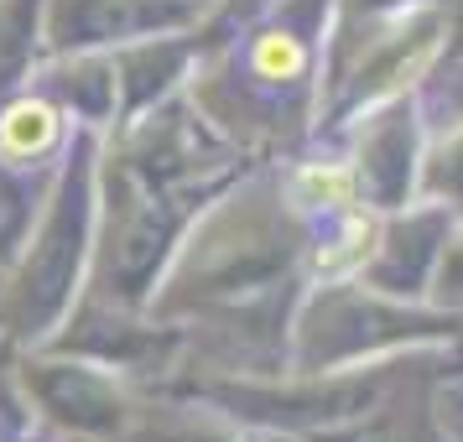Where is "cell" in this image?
<instances>
[{"instance_id":"6da1fadb","label":"cell","mask_w":463,"mask_h":442,"mask_svg":"<svg viewBox=\"0 0 463 442\" xmlns=\"http://www.w3.org/2000/svg\"><path fill=\"white\" fill-rule=\"evenodd\" d=\"M63 141V109L43 94H22L0 109V156L5 162H37Z\"/></svg>"},{"instance_id":"7a4b0ae2","label":"cell","mask_w":463,"mask_h":442,"mask_svg":"<svg viewBox=\"0 0 463 442\" xmlns=\"http://www.w3.org/2000/svg\"><path fill=\"white\" fill-rule=\"evenodd\" d=\"M245 68H250L260 84H302L307 68H313V52H307V42H302L297 32L266 26V32H255L250 47H245Z\"/></svg>"},{"instance_id":"3957f363","label":"cell","mask_w":463,"mask_h":442,"mask_svg":"<svg viewBox=\"0 0 463 442\" xmlns=\"http://www.w3.org/2000/svg\"><path fill=\"white\" fill-rule=\"evenodd\" d=\"M292 203L302 213H317V219L334 224L338 213L354 209V172L344 162H307L292 177Z\"/></svg>"},{"instance_id":"277c9868","label":"cell","mask_w":463,"mask_h":442,"mask_svg":"<svg viewBox=\"0 0 463 442\" xmlns=\"http://www.w3.org/2000/svg\"><path fill=\"white\" fill-rule=\"evenodd\" d=\"M370 240H375V219L354 203L349 213H338V219H334V234H328V240H323V250H317V271H344V266L364 260Z\"/></svg>"},{"instance_id":"5b68a950","label":"cell","mask_w":463,"mask_h":442,"mask_svg":"<svg viewBox=\"0 0 463 442\" xmlns=\"http://www.w3.org/2000/svg\"><path fill=\"white\" fill-rule=\"evenodd\" d=\"M16 442H32V437H16Z\"/></svg>"}]
</instances>
